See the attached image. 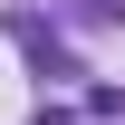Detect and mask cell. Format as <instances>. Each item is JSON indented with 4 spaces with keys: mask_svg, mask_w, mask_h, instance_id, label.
I'll use <instances>...</instances> for the list:
<instances>
[{
    "mask_svg": "<svg viewBox=\"0 0 125 125\" xmlns=\"http://www.w3.org/2000/svg\"><path fill=\"white\" fill-rule=\"evenodd\" d=\"M77 10H87V19H125V0H77Z\"/></svg>",
    "mask_w": 125,
    "mask_h": 125,
    "instance_id": "1",
    "label": "cell"
}]
</instances>
